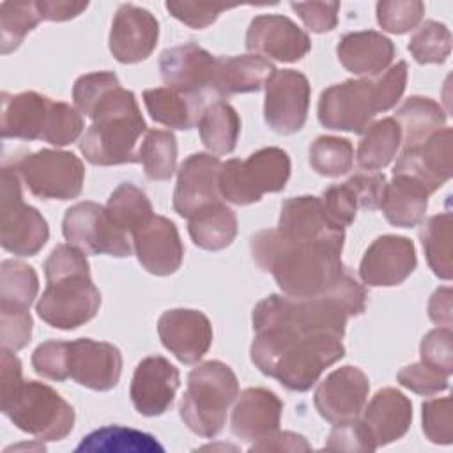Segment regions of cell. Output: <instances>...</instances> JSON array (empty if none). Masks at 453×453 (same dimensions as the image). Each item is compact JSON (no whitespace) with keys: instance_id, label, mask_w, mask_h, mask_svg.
<instances>
[{"instance_id":"1","label":"cell","mask_w":453,"mask_h":453,"mask_svg":"<svg viewBox=\"0 0 453 453\" xmlns=\"http://www.w3.org/2000/svg\"><path fill=\"white\" fill-rule=\"evenodd\" d=\"M345 235L308 242L288 241L278 228L255 234L250 250L255 264L271 273L285 296L320 297L334 292L345 267L342 264Z\"/></svg>"},{"instance_id":"2","label":"cell","mask_w":453,"mask_h":453,"mask_svg":"<svg viewBox=\"0 0 453 453\" xmlns=\"http://www.w3.org/2000/svg\"><path fill=\"white\" fill-rule=\"evenodd\" d=\"M250 356L267 377L290 391H308L326 368L345 356L342 338L326 333H301L290 327L255 331Z\"/></svg>"},{"instance_id":"3","label":"cell","mask_w":453,"mask_h":453,"mask_svg":"<svg viewBox=\"0 0 453 453\" xmlns=\"http://www.w3.org/2000/svg\"><path fill=\"white\" fill-rule=\"evenodd\" d=\"M48 285L37 301V315L51 327L76 329L96 317L101 294L90 278L87 257L73 244H58L44 262Z\"/></svg>"},{"instance_id":"4","label":"cell","mask_w":453,"mask_h":453,"mask_svg":"<svg viewBox=\"0 0 453 453\" xmlns=\"http://www.w3.org/2000/svg\"><path fill=\"white\" fill-rule=\"evenodd\" d=\"M407 85V62L400 60L373 78L345 80L322 90L319 120L334 131L365 133L373 117L391 110Z\"/></svg>"},{"instance_id":"5","label":"cell","mask_w":453,"mask_h":453,"mask_svg":"<svg viewBox=\"0 0 453 453\" xmlns=\"http://www.w3.org/2000/svg\"><path fill=\"white\" fill-rule=\"evenodd\" d=\"M88 117L92 126L80 138V150L88 163L99 166L138 163L136 143L147 126L131 90L120 85L108 90Z\"/></svg>"},{"instance_id":"6","label":"cell","mask_w":453,"mask_h":453,"mask_svg":"<svg viewBox=\"0 0 453 453\" xmlns=\"http://www.w3.org/2000/svg\"><path fill=\"white\" fill-rule=\"evenodd\" d=\"M239 395L234 370L221 361H205L188 375V388L179 405L184 425L196 435L211 439L226 421V412Z\"/></svg>"},{"instance_id":"7","label":"cell","mask_w":453,"mask_h":453,"mask_svg":"<svg viewBox=\"0 0 453 453\" xmlns=\"http://www.w3.org/2000/svg\"><path fill=\"white\" fill-rule=\"evenodd\" d=\"M2 412L39 441H62L74 426V409L48 384L23 380L2 396Z\"/></svg>"},{"instance_id":"8","label":"cell","mask_w":453,"mask_h":453,"mask_svg":"<svg viewBox=\"0 0 453 453\" xmlns=\"http://www.w3.org/2000/svg\"><path fill=\"white\" fill-rule=\"evenodd\" d=\"M290 157L283 149L265 147L248 159H228L221 165L219 193L234 205H250L265 193H278L290 177Z\"/></svg>"},{"instance_id":"9","label":"cell","mask_w":453,"mask_h":453,"mask_svg":"<svg viewBox=\"0 0 453 453\" xmlns=\"http://www.w3.org/2000/svg\"><path fill=\"white\" fill-rule=\"evenodd\" d=\"M28 191L41 200H71L83 189L85 168L67 150L41 149L16 157L11 166Z\"/></svg>"},{"instance_id":"10","label":"cell","mask_w":453,"mask_h":453,"mask_svg":"<svg viewBox=\"0 0 453 453\" xmlns=\"http://www.w3.org/2000/svg\"><path fill=\"white\" fill-rule=\"evenodd\" d=\"M0 196L2 248L18 257L37 255L50 237V228L42 214L23 202L19 177L7 165L2 168Z\"/></svg>"},{"instance_id":"11","label":"cell","mask_w":453,"mask_h":453,"mask_svg":"<svg viewBox=\"0 0 453 453\" xmlns=\"http://www.w3.org/2000/svg\"><path fill=\"white\" fill-rule=\"evenodd\" d=\"M62 234L67 244L81 250L85 255L129 257L131 242L127 232L119 228L106 212V207L96 202H80L64 214Z\"/></svg>"},{"instance_id":"12","label":"cell","mask_w":453,"mask_h":453,"mask_svg":"<svg viewBox=\"0 0 453 453\" xmlns=\"http://www.w3.org/2000/svg\"><path fill=\"white\" fill-rule=\"evenodd\" d=\"M264 119L265 124L281 134L297 133L308 117L310 81L294 69L274 71L264 85Z\"/></svg>"},{"instance_id":"13","label":"cell","mask_w":453,"mask_h":453,"mask_svg":"<svg viewBox=\"0 0 453 453\" xmlns=\"http://www.w3.org/2000/svg\"><path fill=\"white\" fill-rule=\"evenodd\" d=\"M221 165L218 156L207 152L191 154L182 161L173 191V209L179 216L189 219L207 205L221 202Z\"/></svg>"},{"instance_id":"14","label":"cell","mask_w":453,"mask_h":453,"mask_svg":"<svg viewBox=\"0 0 453 453\" xmlns=\"http://www.w3.org/2000/svg\"><path fill=\"white\" fill-rule=\"evenodd\" d=\"M69 379L92 391H110L122 373L120 350L106 342L80 338L67 342Z\"/></svg>"},{"instance_id":"15","label":"cell","mask_w":453,"mask_h":453,"mask_svg":"<svg viewBox=\"0 0 453 453\" xmlns=\"http://www.w3.org/2000/svg\"><path fill=\"white\" fill-rule=\"evenodd\" d=\"M246 48L253 55L278 62H297L311 48L310 35L290 18L260 14L251 19L246 32Z\"/></svg>"},{"instance_id":"16","label":"cell","mask_w":453,"mask_h":453,"mask_svg":"<svg viewBox=\"0 0 453 453\" xmlns=\"http://www.w3.org/2000/svg\"><path fill=\"white\" fill-rule=\"evenodd\" d=\"M416 264L412 241L388 234L368 246L359 264V276L368 287H395L414 273Z\"/></svg>"},{"instance_id":"17","label":"cell","mask_w":453,"mask_h":453,"mask_svg":"<svg viewBox=\"0 0 453 453\" xmlns=\"http://www.w3.org/2000/svg\"><path fill=\"white\" fill-rule=\"evenodd\" d=\"M57 103L34 90L19 94L4 92L0 113L2 138L48 142Z\"/></svg>"},{"instance_id":"18","label":"cell","mask_w":453,"mask_h":453,"mask_svg":"<svg viewBox=\"0 0 453 453\" xmlns=\"http://www.w3.org/2000/svg\"><path fill=\"white\" fill-rule=\"evenodd\" d=\"M157 334L166 350L180 363H198L212 343L211 320L198 310H166L157 320Z\"/></svg>"},{"instance_id":"19","label":"cell","mask_w":453,"mask_h":453,"mask_svg":"<svg viewBox=\"0 0 453 453\" xmlns=\"http://www.w3.org/2000/svg\"><path fill=\"white\" fill-rule=\"evenodd\" d=\"M368 391L370 382L365 372L357 366L347 365L331 372L319 384L313 403L326 421H347L361 414Z\"/></svg>"},{"instance_id":"20","label":"cell","mask_w":453,"mask_h":453,"mask_svg":"<svg viewBox=\"0 0 453 453\" xmlns=\"http://www.w3.org/2000/svg\"><path fill=\"white\" fill-rule=\"evenodd\" d=\"M157 37L159 23L147 9L122 4L113 16L108 46L117 62L136 64L154 51Z\"/></svg>"},{"instance_id":"21","label":"cell","mask_w":453,"mask_h":453,"mask_svg":"<svg viewBox=\"0 0 453 453\" xmlns=\"http://www.w3.org/2000/svg\"><path fill=\"white\" fill-rule=\"evenodd\" d=\"M451 154L453 133L449 127H442L428 136L421 145L403 149L395 163L393 175H409L419 180L432 195L451 179Z\"/></svg>"},{"instance_id":"22","label":"cell","mask_w":453,"mask_h":453,"mask_svg":"<svg viewBox=\"0 0 453 453\" xmlns=\"http://www.w3.org/2000/svg\"><path fill=\"white\" fill-rule=\"evenodd\" d=\"M179 384V370L168 359L149 356L134 368L129 396L142 416H161L172 407Z\"/></svg>"},{"instance_id":"23","label":"cell","mask_w":453,"mask_h":453,"mask_svg":"<svg viewBox=\"0 0 453 453\" xmlns=\"http://www.w3.org/2000/svg\"><path fill=\"white\" fill-rule=\"evenodd\" d=\"M133 246L143 269L156 276L173 274L184 257L177 226L165 216H152L143 226L133 232Z\"/></svg>"},{"instance_id":"24","label":"cell","mask_w":453,"mask_h":453,"mask_svg":"<svg viewBox=\"0 0 453 453\" xmlns=\"http://www.w3.org/2000/svg\"><path fill=\"white\" fill-rule=\"evenodd\" d=\"M216 57L195 42L168 48L159 57V73L166 87L203 94L211 90Z\"/></svg>"},{"instance_id":"25","label":"cell","mask_w":453,"mask_h":453,"mask_svg":"<svg viewBox=\"0 0 453 453\" xmlns=\"http://www.w3.org/2000/svg\"><path fill=\"white\" fill-rule=\"evenodd\" d=\"M283 402L265 388H248L237 395L232 411V432L242 441H258L274 430L281 421Z\"/></svg>"},{"instance_id":"26","label":"cell","mask_w":453,"mask_h":453,"mask_svg":"<svg viewBox=\"0 0 453 453\" xmlns=\"http://www.w3.org/2000/svg\"><path fill=\"white\" fill-rule=\"evenodd\" d=\"M363 411V423L372 434L377 448L403 437L412 421L411 400L395 388L379 389Z\"/></svg>"},{"instance_id":"27","label":"cell","mask_w":453,"mask_h":453,"mask_svg":"<svg viewBox=\"0 0 453 453\" xmlns=\"http://www.w3.org/2000/svg\"><path fill=\"white\" fill-rule=\"evenodd\" d=\"M278 230L294 242L345 235L343 228L334 226L327 219L322 200L311 195L292 196L281 203Z\"/></svg>"},{"instance_id":"28","label":"cell","mask_w":453,"mask_h":453,"mask_svg":"<svg viewBox=\"0 0 453 453\" xmlns=\"http://www.w3.org/2000/svg\"><path fill=\"white\" fill-rule=\"evenodd\" d=\"M340 64L357 76H377L389 67L395 57V44L375 30L345 34L336 46Z\"/></svg>"},{"instance_id":"29","label":"cell","mask_w":453,"mask_h":453,"mask_svg":"<svg viewBox=\"0 0 453 453\" xmlns=\"http://www.w3.org/2000/svg\"><path fill=\"white\" fill-rule=\"evenodd\" d=\"M274 71L276 67L267 58L253 53L216 57L211 92L216 99L230 97L234 94L258 92Z\"/></svg>"},{"instance_id":"30","label":"cell","mask_w":453,"mask_h":453,"mask_svg":"<svg viewBox=\"0 0 453 453\" xmlns=\"http://www.w3.org/2000/svg\"><path fill=\"white\" fill-rule=\"evenodd\" d=\"M143 103L152 120L180 131L195 127L207 106L203 94H189L172 87L145 90Z\"/></svg>"},{"instance_id":"31","label":"cell","mask_w":453,"mask_h":453,"mask_svg":"<svg viewBox=\"0 0 453 453\" xmlns=\"http://www.w3.org/2000/svg\"><path fill=\"white\" fill-rule=\"evenodd\" d=\"M428 189L409 175H393L386 182L380 209L386 219L400 228H411L423 221L428 207Z\"/></svg>"},{"instance_id":"32","label":"cell","mask_w":453,"mask_h":453,"mask_svg":"<svg viewBox=\"0 0 453 453\" xmlns=\"http://www.w3.org/2000/svg\"><path fill=\"white\" fill-rule=\"evenodd\" d=\"M393 119L400 126L403 149H412L421 145L435 131L442 129L446 124V111L430 97L411 96L396 110Z\"/></svg>"},{"instance_id":"33","label":"cell","mask_w":453,"mask_h":453,"mask_svg":"<svg viewBox=\"0 0 453 453\" xmlns=\"http://www.w3.org/2000/svg\"><path fill=\"white\" fill-rule=\"evenodd\" d=\"M191 241L207 251H219L232 244L237 235L235 212L223 202L207 205L189 218Z\"/></svg>"},{"instance_id":"34","label":"cell","mask_w":453,"mask_h":453,"mask_svg":"<svg viewBox=\"0 0 453 453\" xmlns=\"http://www.w3.org/2000/svg\"><path fill=\"white\" fill-rule=\"evenodd\" d=\"M39 290V278L32 265L21 260H4L0 265V315L30 313Z\"/></svg>"},{"instance_id":"35","label":"cell","mask_w":453,"mask_h":453,"mask_svg":"<svg viewBox=\"0 0 453 453\" xmlns=\"http://www.w3.org/2000/svg\"><path fill=\"white\" fill-rule=\"evenodd\" d=\"M202 143L214 154H230L241 133V119L237 111L223 99L209 103L198 120Z\"/></svg>"},{"instance_id":"36","label":"cell","mask_w":453,"mask_h":453,"mask_svg":"<svg viewBox=\"0 0 453 453\" xmlns=\"http://www.w3.org/2000/svg\"><path fill=\"white\" fill-rule=\"evenodd\" d=\"M165 448L154 435L120 425H108L85 435L76 451H104V453H154Z\"/></svg>"},{"instance_id":"37","label":"cell","mask_w":453,"mask_h":453,"mask_svg":"<svg viewBox=\"0 0 453 453\" xmlns=\"http://www.w3.org/2000/svg\"><path fill=\"white\" fill-rule=\"evenodd\" d=\"M402 145L400 126L393 117L372 122L357 147V165L368 172L388 166Z\"/></svg>"},{"instance_id":"38","label":"cell","mask_w":453,"mask_h":453,"mask_svg":"<svg viewBox=\"0 0 453 453\" xmlns=\"http://www.w3.org/2000/svg\"><path fill=\"white\" fill-rule=\"evenodd\" d=\"M106 212L119 228L131 235L154 216L152 203L147 195L131 182H122L111 191Z\"/></svg>"},{"instance_id":"39","label":"cell","mask_w":453,"mask_h":453,"mask_svg":"<svg viewBox=\"0 0 453 453\" xmlns=\"http://www.w3.org/2000/svg\"><path fill=\"white\" fill-rule=\"evenodd\" d=\"M451 212H442L432 216L419 232L421 244L426 255V262L435 276L442 280H451L453 260H451Z\"/></svg>"},{"instance_id":"40","label":"cell","mask_w":453,"mask_h":453,"mask_svg":"<svg viewBox=\"0 0 453 453\" xmlns=\"http://www.w3.org/2000/svg\"><path fill=\"white\" fill-rule=\"evenodd\" d=\"M138 163L150 180H168L177 166V140L172 131L150 129L138 147Z\"/></svg>"},{"instance_id":"41","label":"cell","mask_w":453,"mask_h":453,"mask_svg":"<svg viewBox=\"0 0 453 453\" xmlns=\"http://www.w3.org/2000/svg\"><path fill=\"white\" fill-rule=\"evenodd\" d=\"M41 21L35 2H2L0 4V46L2 55L18 50L25 35Z\"/></svg>"},{"instance_id":"42","label":"cell","mask_w":453,"mask_h":453,"mask_svg":"<svg viewBox=\"0 0 453 453\" xmlns=\"http://www.w3.org/2000/svg\"><path fill=\"white\" fill-rule=\"evenodd\" d=\"M354 163V147L347 138L319 136L310 147L311 168L326 177L345 175Z\"/></svg>"},{"instance_id":"43","label":"cell","mask_w":453,"mask_h":453,"mask_svg":"<svg viewBox=\"0 0 453 453\" xmlns=\"http://www.w3.org/2000/svg\"><path fill=\"white\" fill-rule=\"evenodd\" d=\"M409 51L418 64H442L451 51V34L444 23L428 19L411 37Z\"/></svg>"},{"instance_id":"44","label":"cell","mask_w":453,"mask_h":453,"mask_svg":"<svg viewBox=\"0 0 453 453\" xmlns=\"http://www.w3.org/2000/svg\"><path fill=\"white\" fill-rule=\"evenodd\" d=\"M425 14V4L418 0L407 2H379L377 4V23L382 30L391 34H405L412 30Z\"/></svg>"},{"instance_id":"45","label":"cell","mask_w":453,"mask_h":453,"mask_svg":"<svg viewBox=\"0 0 453 453\" xmlns=\"http://www.w3.org/2000/svg\"><path fill=\"white\" fill-rule=\"evenodd\" d=\"M119 78L111 71H99L88 73L80 76L73 87V101L80 113L87 115L97 104V101L111 88L119 87Z\"/></svg>"},{"instance_id":"46","label":"cell","mask_w":453,"mask_h":453,"mask_svg":"<svg viewBox=\"0 0 453 453\" xmlns=\"http://www.w3.org/2000/svg\"><path fill=\"white\" fill-rule=\"evenodd\" d=\"M396 379L403 388L425 396L441 393L449 386V375L446 372L434 368L423 361L403 366L396 373Z\"/></svg>"},{"instance_id":"47","label":"cell","mask_w":453,"mask_h":453,"mask_svg":"<svg viewBox=\"0 0 453 453\" xmlns=\"http://www.w3.org/2000/svg\"><path fill=\"white\" fill-rule=\"evenodd\" d=\"M324 448L336 451H373L377 444L363 419L352 418L334 423Z\"/></svg>"},{"instance_id":"48","label":"cell","mask_w":453,"mask_h":453,"mask_svg":"<svg viewBox=\"0 0 453 453\" xmlns=\"http://www.w3.org/2000/svg\"><path fill=\"white\" fill-rule=\"evenodd\" d=\"M423 432L435 444H449L453 441L451 398H434L421 405Z\"/></svg>"},{"instance_id":"49","label":"cell","mask_w":453,"mask_h":453,"mask_svg":"<svg viewBox=\"0 0 453 453\" xmlns=\"http://www.w3.org/2000/svg\"><path fill=\"white\" fill-rule=\"evenodd\" d=\"M32 366L34 370L51 380H67V342L60 340H48L32 354Z\"/></svg>"},{"instance_id":"50","label":"cell","mask_w":453,"mask_h":453,"mask_svg":"<svg viewBox=\"0 0 453 453\" xmlns=\"http://www.w3.org/2000/svg\"><path fill=\"white\" fill-rule=\"evenodd\" d=\"M166 11L189 28H205L212 25L218 16L223 11H228L235 5H226V4H214V2H179V0H170L165 4Z\"/></svg>"},{"instance_id":"51","label":"cell","mask_w":453,"mask_h":453,"mask_svg":"<svg viewBox=\"0 0 453 453\" xmlns=\"http://www.w3.org/2000/svg\"><path fill=\"white\" fill-rule=\"evenodd\" d=\"M322 207L326 211L327 219L338 226L343 228L349 226L354 218H356V211H357V202L354 193L350 191V188L343 182V184H334L329 186L327 189H324L322 196Z\"/></svg>"},{"instance_id":"52","label":"cell","mask_w":453,"mask_h":453,"mask_svg":"<svg viewBox=\"0 0 453 453\" xmlns=\"http://www.w3.org/2000/svg\"><path fill=\"white\" fill-rule=\"evenodd\" d=\"M451 329L437 327L426 333L419 345L421 361L451 375L453 370V349H451Z\"/></svg>"},{"instance_id":"53","label":"cell","mask_w":453,"mask_h":453,"mask_svg":"<svg viewBox=\"0 0 453 453\" xmlns=\"http://www.w3.org/2000/svg\"><path fill=\"white\" fill-rule=\"evenodd\" d=\"M290 7L315 34L329 32L338 25V2H292Z\"/></svg>"},{"instance_id":"54","label":"cell","mask_w":453,"mask_h":453,"mask_svg":"<svg viewBox=\"0 0 453 453\" xmlns=\"http://www.w3.org/2000/svg\"><path fill=\"white\" fill-rule=\"evenodd\" d=\"M345 184L350 188V191L356 196L357 207L375 211L382 203L384 189H386V177L380 172H370V173H356Z\"/></svg>"},{"instance_id":"55","label":"cell","mask_w":453,"mask_h":453,"mask_svg":"<svg viewBox=\"0 0 453 453\" xmlns=\"http://www.w3.org/2000/svg\"><path fill=\"white\" fill-rule=\"evenodd\" d=\"M30 336H32V317H30V313L0 315L2 349L16 352L30 342Z\"/></svg>"},{"instance_id":"56","label":"cell","mask_w":453,"mask_h":453,"mask_svg":"<svg viewBox=\"0 0 453 453\" xmlns=\"http://www.w3.org/2000/svg\"><path fill=\"white\" fill-rule=\"evenodd\" d=\"M311 446L306 437L294 432H278L258 439L250 446V451H310Z\"/></svg>"},{"instance_id":"57","label":"cell","mask_w":453,"mask_h":453,"mask_svg":"<svg viewBox=\"0 0 453 453\" xmlns=\"http://www.w3.org/2000/svg\"><path fill=\"white\" fill-rule=\"evenodd\" d=\"M41 19L46 21H67L80 16L88 2H71V0H39L35 2Z\"/></svg>"},{"instance_id":"58","label":"cell","mask_w":453,"mask_h":453,"mask_svg":"<svg viewBox=\"0 0 453 453\" xmlns=\"http://www.w3.org/2000/svg\"><path fill=\"white\" fill-rule=\"evenodd\" d=\"M430 319L441 327L451 329V288L442 287L437 288L428 303Z\"/></svg>"}]
</instances>
